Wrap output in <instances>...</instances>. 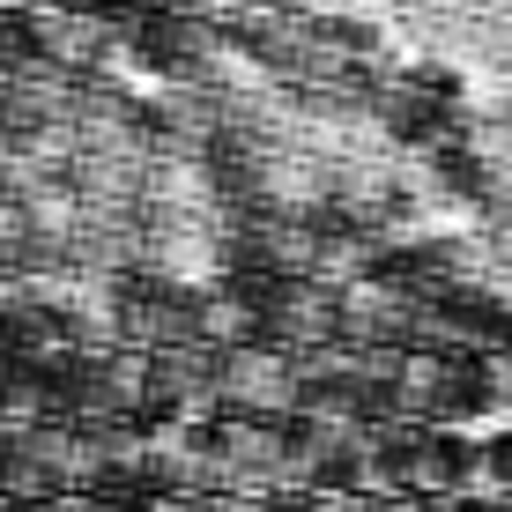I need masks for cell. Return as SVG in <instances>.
I'll return each mask as SVG.
<instances>
[{"mask_svg":"<svg viewBox=\"0 0 512 512\" xmlns=\"http://www.w3.org/2000/svg\"><path fill=\"white\" fill-rule=\"evenodd\" d=\"M141 349H90L67 379H52V409H67L75 423H134L141 409Z\"/></svg>","mask_w":512,"mask_h":512,"instance_id":"6da1fadb","label":"cell"},{"mask_svg":"<svg viewBox=\"0 0 512 512\" xmlns=\"http://www.w3.org/2000/svg\"><path fill=\"white\" fill-rule=\"evenodd\" d=\"M216 409L223 416H290L297 409V372H290V349L275 342H238L216 349Z\"/></svg>","mask_w":512,"mask_h":512,"instance_id":"7a4b0ae2","label":"cell"},{"mask_svg":"<svg viewBox=\"0 0 512 512\" xmlns=\"http://www.w3.org/2000/svg\"><path fill=\"white\" fill-rule=\"evenodd\" d=\"M193 297L201 290H179V282H156L141 275L119 290V349H186L193 342Z\"/></svg>","mask_w":512,"mask_h":512,"instance_id":"3957f363","label":"cell"},{"mask_svg":"<svg viewBox=\"0 0 512 512\" xmlns=\"http://www.w3.org/2000/svg\"><path fill=\"white\" fill-rule=\"evenodd\" d=\"M141 401L171 409V423H208L216 416V349L186 342V349H149L141 357Z\"/></svg>","mask_w":512,"mask_h":512,"instance_id":"277c9868","label":"cell"},{"mask_svg":"<svg viewBox=\"0 0 512 512\" xmlns=\"http://www.w3.org/2000/svg\"><path fill=\"white\" fill-rule=\"evenodd\" d=\"M253 305H260V342L275 349H320L334 334V290L312 275L268 282V290H253Z\"/></svg>","mask_w":512,"mask_h":512,"instance_id":"5b68a950","label":"cell"},{"mask_svg":"<svg viewBox=\"0 0 512 512\" xmlns=\"http://www.w3.org/2000/svg\"><path fill=\"white\" fill-rule=\"evenodd\" d=\"M416 327V297L409 290H386V282H342L334 290V334H349L357 349H379L394 357Z\"/></svg>","mask_w":512,"mask_h":512,"instance_id":"8992f818","label":"cell"},{"mask_svg":"<svg viewBox=\"0 0 512 512\" xmlns=\"http://www.w3.org/2000/svg\"><path fill=\"white\" fill-rule=\"evenodd\" d=\"M290 512H372V498L364 490H297Z\"/></svg>","mask_w":512,"mask_h":512,"instance_id":"52a82bcc","label":"cell"},{"mask_svg":"<svg viewBox=\"0 0 512 512\" xmlns=\"http://www.w3.org/2000/svg\"><path fill=\"white\" fill-rule=\"evenodd\" d=\"M8 512H112V505H97L90 490H52V498H23V505H8Z\"/></svg>","mask_w":512,"mask_h":512,"instance_id":"ba28073f","label":"cell"},{"mask_svg":"<svg viewBox=\"0 0 512 512\" xmlns=\"http://www.w3.org/2000/svg\"><path fill=\"white\" fill-rule=\"evenodd\" d=\"M475 512H512V490H505V498H490V505H475Z\"/></svg>","mask_w":512,"mask_h":512,"instance_id":"9c48e42d","label":"cell"},{"mask_svg":"<svg viewBox=\"0 0 512 512\" xmlns=\"http://www.w3.org/2000/svg\"><path fill=\"white\" fill-rule=\"evenodd\" d=\"M0 512H8V498H0Z\"/></svg>","mask_w":512,"mask_h":512,"instance_id":"30bf717a","label":"cell"}]
</instances>
